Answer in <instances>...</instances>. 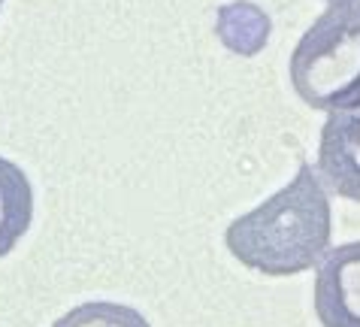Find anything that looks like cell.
<instances>
[{"label": "cell", "instance_id": "1", "mask_svg": "<svg viewBox=\"0 0 360 327\" xmlns=\"http://www.w3.org/2000/svg\"><path fill=\"white\" fill-rule=\"evenodd\" d=\"M333 233L327 188L312 164L269 194L252 212L233 218L224 231L230 255L264 276H297L318 267Z\"/></svg>", "mask_w": 360, "mask_h": 327}, {"label": "cell", "instance_id": "2", "mask_svg": "<svg viewBox=\"0 0 360 327\" xmlns=\"http://www.w3.org/2000/svg\"><path fill=\"white\" fill-rule=\"evenodd\" d=\"M291 85L318 113L360 109V0H333L291 52Z\"/></svg>", "mask_w": 360, "mask_h": 327}, {"label": "cell", "instance_id": "3", "mask_svg": "<svg viewBox=\"0 0 360 327\" xmlns=\"http://www.w3.org/2000/svg\"><path fill=\"white\" fill-rule=\"evenodd\" d=\"M315 315L321 327H360V240L336 245L318 261Z\"/></svg>", "mask_w": 360, "mask_h": 327}, {"label": "cell", "instance_id": "4", "mask_svg": "<svg viewBox=\"0 0 360 327\" xmlns=\"http://www.w3.org/2000/svg\"><path fill=\"white\" fill-rule=\"evenodd\" d=\"M318 173L324 188L360 203V109L327 113L318 143Z\"/></svg>", "mask_w": 360, "mask_h": 327}, {"label": "cell", "instance_id": "5", "mask_svg": "<svg viewBox=\"0 0 360 327\" xmlns=\"http://www.w3.org/2000/svg\"><path fill=\"white\" fill-rule=\"evenodd\" d=\"M34 222V188L27 173L0 158V257H6Z\"/></svg>", "mask_w": 360, "mask_h": 327}, {"label": "cell", "instance_id": "6", "mask_svg": "<svg viewBox=\"0 0 360 327\" xmlns=\"http://www.w3.org/2000/svg\"><path fill=\"white\" fill-rule=\"evenodd\" d=\"M269 15L261 6L248 4V0H236L218 9V39L236 55H257L269 39Z\"/></svg>", "mask_w": 360, "mask_h": 327}, {"label": "cell", "instance_id": "7", "mask_svg": "<svg viewBox=\"0 0 360 327\" xmlns=\"http://www.w3.org/2000/svg\"><path fill=\"white\" fill-rule=\"evenodd\" d=\"M52 327H152V324L134 306L112 303V300H91V303L73 306Z\"/></svg>", "mask_w": 360, "mask_h": 327}, {"label": "cell", "instance_id": "8", "mask_svg": "<svg viewBox=\"0 0 360 327\" xmlns=\"http://www.w3.org/2000/svg\"><path fill=\"white\" fill-rule=\"evenodd\" d=\"M0 9H4V0H0Z\"/></svg>", "mask_w": 360, "mask_h": 327}, {"label": "cell", "instance_id": "9", "mask_svg": "<svg viewBox=\"0 0 360 327\" xmlns=\"http://www.w3.org/2000/svg\"><path fill=\"white\" fill-rule=\"evenodd\" d=\"M330 4H333V0H330Z\"/></svg>", "mask_w": 360, "mask_h": 327}]
</instances>
